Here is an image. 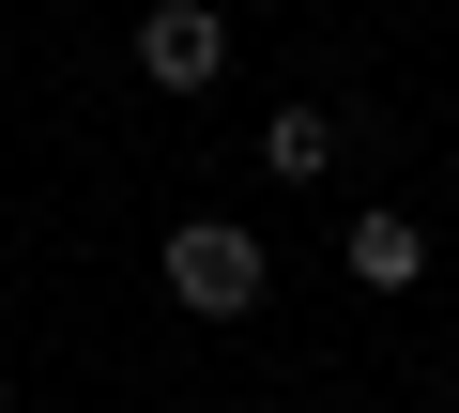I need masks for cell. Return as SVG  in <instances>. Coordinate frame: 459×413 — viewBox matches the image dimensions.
<instances>
[{
  "mask_svg": "<svg viewBox=\"0 0 459 413\" xmlns=\"http://www.w3.org/2000/svg\"><path fill=\"white\" fill-rule=\"evenodd\" d=\"M0 398H16V367H0Z\"/></svg>",
  "mask_w": 459,
  "mask_h": 413,
  "instance_id": "obj_5",
  "label": "cell"
},
{
  "mask_svg": "<svg viewBox=\"0 0 459 413\" xmlns=\"http://www.w3.org/2000/svg\"><path fill=\"white\" fill-rule=\"evenodd\" d=\"M337 276H352V291H383V306H398V291H429V230H413V215H398V199H368V215H352V230H337Z\"/></svg>",
  "mask_w": 459,
  "mask_h": 413,
  "instance_id": "obj_3",
  "label": "cell"
},
{
  "mask_svg": "<svg viewBox=\"0 0 459 413\" xmlns=\"http://www.w3.org/2000/svg\"><path fill=\"white\" fill-rule=\"evenodd\" d=\"M261 168H276V184H337V123H322V108H276V123H261Z\"/></svg>",
  "mask_w": 459,
  "mask_h": 413,
  "instance_id": "obj_4",
  "label": "cell"
},
{
  "mask_svg": "<svg viewBox=\"0 0 459 413\" xmlns=\"http://www.w3.org/2000/svg\"><path fill=\"white\" fill-rule=\"evenodd\" d=\"M153 261H169V306H184V322H261V291H276V245H261L246 215H184Z\"/></svg>",
  "mask_w": 459,
  "mask_h": 413,
  "instance_id": "obj_1",
  "label": "cell"
},
{
  "mask_svg": "<svg viewBox=\"0 0 459 413\" xmlns=\"http://www.w3.org/2000/svg\"><path fill=\"white\" fill-rule=\"evenodd\" d=\"M138 77L153 92H214L230 77V16L214 0H138Z\"/></svg>",
  "mask_w": 459,
  "mask_h": 413,
  "instance_id": "obj_2",
  "label": "cell"
}]
</instances>
